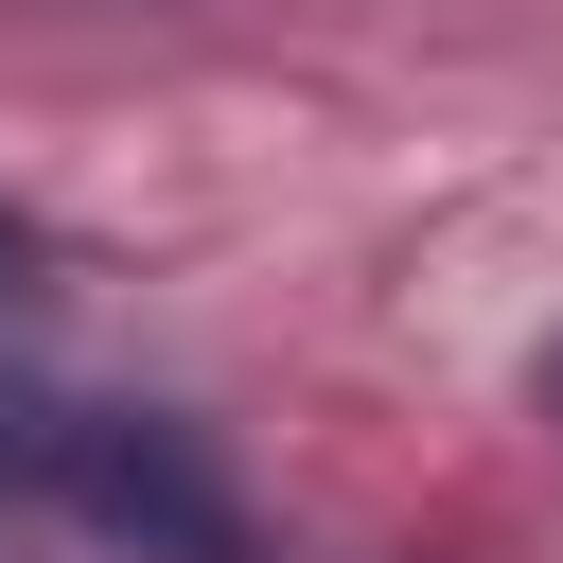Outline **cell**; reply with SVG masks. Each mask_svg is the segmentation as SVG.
<instances>
[{
  "instance_id": "1",
  "label": "cell",
  "mask_w": 563,
  "mask_h": 563,
  "mask_svg": "<svg viewBox=\"0 0 563 563\" xmlns=\"http://www.w3.org/2000/svg\"><path fill=\"white\" fill-rule=\"evenodd\" d=\"M0 493L18 510H70L123 563H264L229 457L176 405H106V387H53V369H0Z\"/></svg>"
},
{
  "instance_id": "2",
  "label": "cell",
  "mask_w": 563,
  "mask_h": 563,
  "mask_svg": "<svg viewBox=\"0 0 563 563\" xmlns=\"http://www.w3.org/2000/svg\"><path fill=\"white\" fill-rule=\"evenodd\" d=\"M35 264H53V246H35V211H0V299H18Z\"/></svg>"
},
{
  "instance_id": "3",
  "label": "cell",
  "mask_w": 563,
  "mask_h": 563,
  "mask_svg": "<svg viewBox=\"0 0 563 563\" xmlns=\"http://www.w3.org/2000/svg\"><path fill=\"white\" fill-rule=\"evenodd\" d=\"M528 387H545V422H563V334H545V352H528Z\"/></svg>"
}]
</instances>
